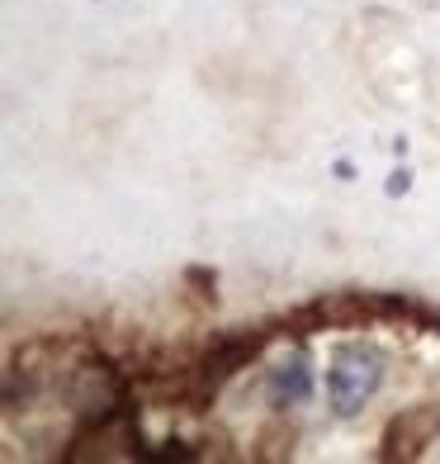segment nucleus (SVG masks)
I'll return each instance as SVG.
<instances>
[{
	"label": "nucleus",
	"instance_id": "f257e3e1",
	"mask_svg": "<svg viewBox=\"0 0 440 464\" xmlns=\"http://www.w3.org/2000/svg\"><path fill=\"white\" fill-rule=\"evenodd\" d=\"M384 384V355L374 346H341L327 370V403L337 417H355Z\"/></svg>",
	"mask_w": 440,
	"mask_h": 464
},
{
	"label": "nucleus",
	"instance_id": "f03ea898",
	"mask_svg": "<svg viewBox=\"0 0 440 464\" xmlns=\"http://www.w3.org/2000/svg\"><path fill=\"white\" fill-rule=\"evenodd\" d=\"M265 342H270V332H233V336H223V342H214V346H208V355L195 365V374H190L195 398L218 393V384H227V379H233L242 365L256 361Z\"/></svg>",
	"mask_w": 440,
	"mask_h": 464
},
{
	"label": "nucleus",
	"instance_id": "7ed1b4c3",
	"mask_svg": "<svg viewBox=\"0 0 440 464\" xmlns=\"http://www.w3.org/2000/svg\"><path fill=\"white\" fill-rule=\"evenodd\" d=\"M308 393H312V370H308V355L299 351L270 374V398H275V408H293V403H303Z\"/></svg>",
	"mask_w": 440,
	"mask_h": 464
}]
</instances>
